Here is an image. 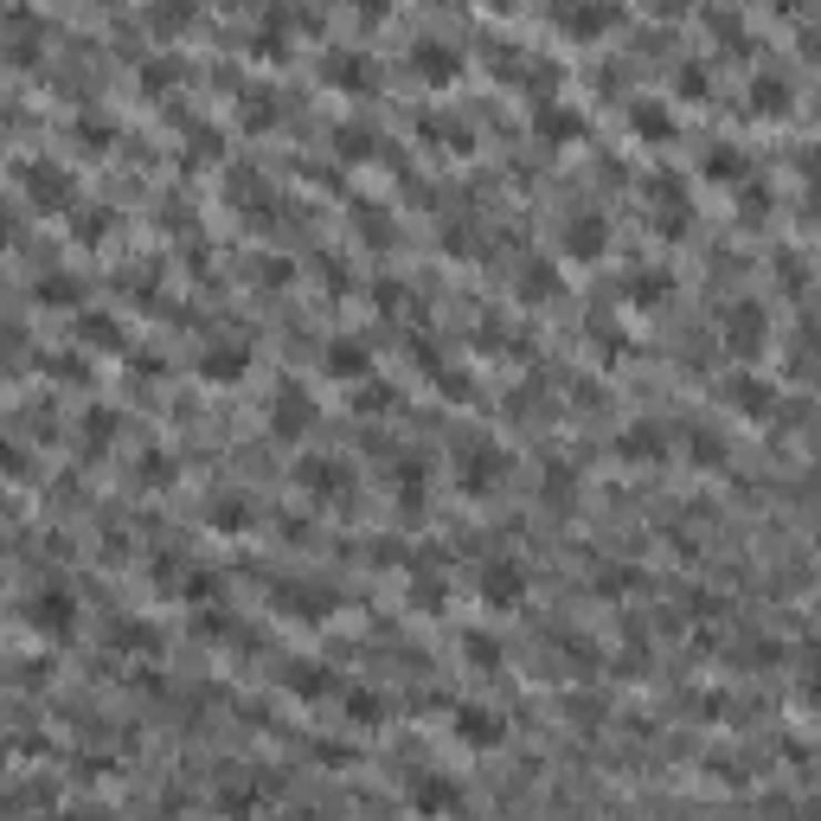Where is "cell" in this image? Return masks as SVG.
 <instances>
[{
  "label": "cell",
  "mask_w": 821,
  "mask_h": 821,
  "mask_svg": "<svg viewBox=\"0 0 821 821\" xmlns=\"http://www.w3.org/2000/svg\"><path fill=\"white\" fill-rule=\"evenodd\" d=\"M32 629H39V636H71V629H78V604H71V591H39V597H32Z\"/></svg>",
  "instance_id": "6da1fadb"
},
{
  "label": "cell",
  "mask_w": 821,
  "mask_h": 821,
  "mask_svg": "<svg viewBox=\"0 0 821 821\" xmlns=\"http://www.w3.org/2000/svg\"><path fill=\"white\" fill-rule=\"evenodd\" d=\"M456 738H469L475 751H494V745L507 738V726H501L488 706H456Z\"/></svg>",
  "instance_id": "7a4b0ae2"
},
{
  "label": "cell",
  "mask_w": 821,
  "mask_h": 821,
  "mask_svg": "<svg viewBox=\"0 0 821 821\" xmlns=\"http://www.w3.org/2000/svg\"><path fill=\"white\" fill-rule=\"evenodd\" d=\"M494 482H501V450H494V443H475L469 462H462V488H469V494H488Z\"/></svg>",
  "instance_id": "3957f363"
},
{
  "label": "cell",
  "mask_w": 821,
  "mask_h": 821,
  "mask_svg": "<svg viewBox=\"0 0 821 821\" xmlns=\"http://www.w3.org/2000/svg\"><path fill=\"white\" fill-rule=\"evenodd\" d=\"M308 418H315V404H308V398L296 392V386H283V392H276V418H270V430H276V437H302Z\"/></svg>",
  "instance_id": "277c9868"
},
{
  "label": "cell",
  "mask_w": 821,
  "mask_h": 821,
  "mask_svg": "<svg viewBox=\"0 0 821 821\" xmlns=\"http://www.w3.org/2000/svg\"><path fill=\"white\" fill-rule=\"evenodd\" d=\"M520 591H526V578H520L507 558H494V565L482 572V597H488V604H520Z\"/></svg>",
  "instance_id": "5b68a950"
},
{
  "label": "cell",
  "mask_w": 821,
  "mask_h": 821,
  "mask_svg": "<svg viewBox=\"0 0 821 821\" xmlns=\"http://www.w3.org/2000/svg\"><path fill=\"white\" fill-rule=\"evenodd\" d=\"M206 372H213V379H238V372H244V353H238V347H218L213 360H206Z\"/></svg>",
  "instance_id": "8992f818"
},
{
  "label": "cell",
  "mask_w": 821,
  "mask_h": 821,
  "mask_svg": "<svg viewBox=\"0 0 821 821\" xmlns=\"http://www.w3.org/2000/svg\"><path fill=\"white\" fill-rule=\"evenodd\" d=\"M372 712H379V700H372V694H353V719H360V726H372Z\"/></svg>",
  "instance_id": "52a82bcc"
}]
</instances>
